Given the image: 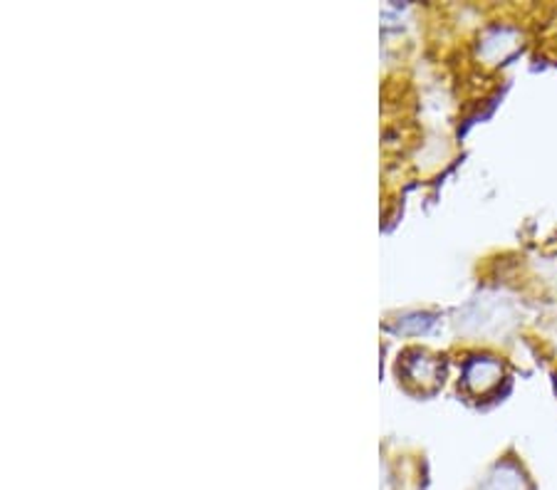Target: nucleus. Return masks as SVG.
<instances>
[{
	"mask_svg": "<svg viewBox=\"0 0 557 490\" xmlns=\"http://www.w3.org/2000/svg\"><path fill=\"white\" fill-rule=\"evenodd\" d=\"M503 381V367L491 360V356H475L469 364H466L463 372V387L473 397H486L493 389H498Z\"/></svg>",
	"mask_w": 557,
	"mask_h": 490,
	"instance_id": "1",
	"label": "nucleus"
}]
</instances>
